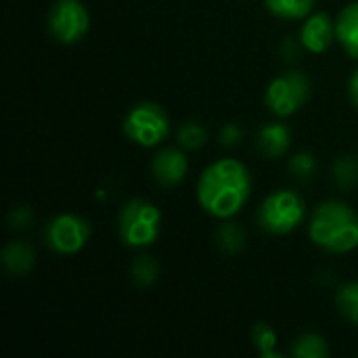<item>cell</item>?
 Returning <instances> with one entry per match:
<instances>
[{
    "label": "cell",
    "instance_id": "cell-1",
    "mask_svg": "<svg viewBox=\"0 0 358 358\" xmlns=\"http://www.w3.org/2000/svg\"><path fill=\"white\" fill-rule=\"evenodd\" d=\"M252 193V176L237 159L210 164L197 182V201L214 218L227 220L241 212Z\"/></svg>",
    "mask_w": 358,
    "mask_h": 358
},
{
    "label": "cell",
    "instance_id": "cell-2",
    "mask_svg": "<svg viewBox=\"0 0 358 358\" xmlns=\"http://www.w3.org/2000/svg\"><path fill=\"white\" fill-rule=\"evenodd\" d=\"M310 239L315 245L331 254H348L358 248L357 212L336 199L323 201L315 208L310 227Z\"/></svg>",
    "mask_w": 358,
    "mask_h": 358
},
{
    "label": "cell",
    "instance_id": "cell-3",
    "mask_svg": "<svg viewBox=\"0 0 358 358\" xmlns=\"http://www.w3.org/2000/svg\"><path fill=\"white\" fill-rule=\"evenodd\" d=\"M159 227H162L159 210L145 199H132L120 212L117 231L128 248H147L155 243L159 235Z\"/></svg>",
    "mask_w": 358,
    "mask_h": 358
},
{
    "label": "cell",
    "instance_id": "cell-4",
    "mask_svg": "<svg viewBox=\"0 0 358 358\" xmlns=\"http://www.w3.org/2000/svg\"><path fill=\"white\" fill-rule=\"evenodd\" d=\"M304 220V199L296 191L271 193L258 210V222L273 235H287Z\"/></svg>",
    "mask_w": 358,
    "mask_h": 358
},
{
    "label": "cell",
    "instance_id": "cell-5",
    "mask_svg": "<svg viewBox=\"0 0 358 358\" xmlns=\"http://www.w3.org/2000/svg\"><path fill=\"white\" fill-rule=\"evenodd\" d=\"M124 132L141 147H157L170 132V117L157 103H138L126 115Z\"/></svg>",
    "mask_w": 358,
    "mask_h": 358
},
{
    "label": "cell",
    "instance_id": "cell-6",
    "mask_svg": "<svg viewBox=\"0 0 358 358\" xmlns=\"http://www.w3.org/2000/svg\"><path fill=\"white\" fill-rule=\"evenodd\" d=\"M310 96V80L302 71H287L275 78L266 88V107L281 117L296 113Z\"/></svg>",
    "mask_w": 358,
    "mask_h": 358
},
{
    "label": "cell",
    "instance_id": "cell-7",
    "mask_svg": "<svg viewBox=\"0 0 358 358\" xmlns=\"http://www.w3.org/2000/svg\"><path fill=\"white\" fill-rule=\"evenodd\" d=\"M90 15L80 0H57L48 13V31L61 44H73L88 31Z\"/></svg>",
    "mask_w": 358,
    "mask_h": 358
},
{
    "label": "cell",
    "instance_id": "cell-8",
    "mask_svg": "<svg viewBox=\"0 0 358 358\" xmlns=\"http://www.w3.org/2000/svg\"><path fill=\"white\" fill-rule=\"evenodd\" d=\"M90 237V227L76 214H61L46 224L44 239L57 254H78Z\"/></svg>",
    "mask_w": 358,
    "mask_h": 358
},
{
    "label": "cell",
    "instance_id": "cell-9",
    "mask_svg": "<svg viewBox=\"0 0 358 358\" xmlns=\"http://www.w3.org/2000/svg\"><path fill=\"white\" fill-rule=\"evenodd\" d=\"M338 38L336 34V21L327 15V13H315L310 15L302 29H300V40H302V46L315 55L319 52H325L334 40Z\"/></svg>",
    "mask_w": 358,
    "mask_h": 358
},
{
    "label": "cell",
    "instance_id": "cell-10",
    "mask_svg": "<svg viewBox=\"0 0 358 358\" xmlns=\"http://www.w3.org/2000/svg\"><path fill=\"white\" fill-rule=\"evenodd\" d=\"M187 170H189V162H187L185 153L178 151V149H162L153 157V162H151L153 178L162 187H174V185H178L185 178Z\"/></svg>",
    "mask_w": 358,
    "mask_h": 358
},
{
    "label": "cell",
    "instance_id": "cell-11",
    "mask_svg": "<svg viewBox=\"0 0 358 358\" xmlns=\"http://www.w3.org/2000/svg\"><path fill=\"white\" fill-rule=\"evenodd\" d=\"M258 151L266 157H281L289 145H292V134H289V128L285 124H279V122H273V124H266L260 132H258Z\"/></svg>",
    "mask_w": 358,
    "mask_h": 358
},
{
    "label": "cell",
    "instance_id": "cell-12",
    "mask_svg": "<svg viewBox=\"0 0 358 358\" xmlns=\"http://www.w3.org/2000/svg\"><path fill=\"white\" fill-rule=\"evenodd\" d=\"M336 34L338 42L344 46V50L358 59V2L348 4L336 21Z\"/></svg>",
    "mask_w": 358,
    "mask_h": 358
},
{
    "label": "cell",
    "instance_id": "cell-13",
    "mask_svg": "<svg viewBox=\"0 0 358 358\" xmlns=\"http://www.w3.org/2000/svg\"><path fill=\"white\" fill-rule=\"evenodd\" d=\"M36 262V252L31 245L23 243V241H15L8 243L2 252V264L8 273L13 275H25L31 271Z\"/></svg>",
    "mask_w": 358,
    "mask_h": 358
},
{
    "label": "cell",
    "instance_id": "cell-14",
    "mask_svg": "<svg viewBox=\"0 0 358 358\" xmlns=\"http://www.w3.org/2000/svg\"><path fill=\"white\" fill-rule=\"evenodd\" d=\"M317 0H264L266 8L281 19H304L313 13Z\"/></svg>",
    "mask_w": 358,
    "mask_h": 358
},
{
    "label": "cell",
    "instance_id": "cell-15",
    "mask_svg": "<svg viewBox=\"0 0 358 358\" xmlns=\"http://www.w3.org/2000/svg\"><path fill=\"white\" fill-rule=\"evenodd\" d=\"M292 355L296 358H327L329 357V348H327V342L321 336L304 334L294 342Z\"/></svg>",
    "mask_w": 358,
    "mask_h": 358
},
{
    "label": "cell",
    "instance_id": "cell-16",
    "mask_svg": "<svg viewBox=\"0 0 358 358\" xmlns=\"http://www.w3.org/2000/svg\"><path fill=\"white\" fill-rule=\"evenodd\" d=\"M252 342L254 346L260 350V355L264 358H275L279 357L275 352V346H277V334L271 325L266 323H256L252 327Z\"/></svg>",
    "mask_w": 358,
    "mask_h": 358
},
{
    "label": "cell",
    "instance_id": "cell-17",
    "mask_svg": "<svg viewBox=\"0 0 358 358\" xmlns=\"http://www.w3.org/2000/svg\"><path fill=\"white\" fill-rule=\"evenodd\" d=\"M338 308L340 313L350 321L358 325V281L346 283L338 292Z\"/></svg>",
    "mask_w": 358,
    "mask_h": 358
},
{
    "label": "cell",
    "instance_id": "cell-18",
    "mask_svg": "<svg viewBox=\"0 0 358 358\" xmlns=\"http://www.w3.org/2000/svg\"><path fill=\"white\" fill-rule=\"evenodd\" d=\"M334 178L342 189H350L358 182V159L352 155H342L334 164Z\"/></svg>",
    "mask_w": 358,
    "mask_h": 358
},
{
    "label": "cell",
    "instance_id": "cell-19",
    "mask_svg": "<svg viewBox=\"0 0 358 358\" xmlns=\"http://www.w3.org/2000/svg\"><path fill=\"white\" fill-rule=\"evenodd\" d=\"M216 239H218V245L229 254H237L245 243V235H243L241 227H237L233 222L222 224L216 233Z\"/></svg>",
    "mask_w": 358,
    "mask_h": 358
},
{
    "label": "cell",
    "instance_id": "cell-20",
    "mask_svg": "<svg viewBox=\"0 0 358 358\" xmlns=\"http://www.w3.org/2000/svg\"><path fill=\"white\" fill-rule=\"evenodd\" d=\"M157 275H159V266H157V262L153 258L141 256L138 260H134V264H132V279L141 287H147V285L155 283Z\"/></svg>",
    "mask_w": 358,
    "mask_h": 358
},
{
    "label": "cell",
    "instance_id": "cell-21",
    "mask_svg": "<svg viewBox=\"0 0 358 358\" xmlns=\"http://www.w3.org/2000/svg\"><path fill=\"white\" fill-rule=\"evenodd\" d=\"M178 143L185 149H199L206 143V130L197 122H187L178 128Z\"/></svg>",
    "mask_w": 358,
    "mask_h": 358
},
{
    "label": "cell",
    "instance_id": "cell-22",
    "mask_svg": "<svg viewBox=\"0 0 358 358\" xmlns=\"http://www.w3.org/2000/svg\"><path fill=\"white\" fill-rule=\"evenodd\" d=\"M289 170L298 180H308L317 172V159L313 153H296L289 162Z\"/></svg>",
    "mask_w": 358,
    "mask_h": 358
},
{
    "label": "cell",
    "instance_id": "cell-23",
    "mask_svg": "<svg viewBox=\"0 0 358 358\" xmlns=\"http://www.w3.org/2000/svg\"><path fill=\"white\" fill-rule=\"evenodd\" d=\"M8 220H10L13 229H27V224L31 222V212H29V208L19 206V208H15L10 212V218Z\"/></svg>",
    "mask_w": 358,
    "mask_h": 358
},
{
    "label": "cell",
    "instance_id": "cell-24",
    "mask_svg": "<svg viewBox=\"0 0 358 358\" xmlns=\"http://www.w3.org/2000/svg\"><path fill=\"white\" fill-rule=\"evenodd\" d=\"M220 138H222V145H227V147L239 145V141H241V130H239L235 124H229V126L222 128Z\"/></svg>",
    "mask_w": 358,
    "mask_h": 358
},
{
    "label": "cell",
    "instance_id": "cell-25",
    "mask_svg": "<svg viewBox=\"0 0 358 358\" xmlns=\"http://www.w3.org/2000/svg\"><path fill=\"white\" fill-rule=\"evenodd\" d=\"M348 90H350V99H352V103L358 107V71L352 76V78H350Z\"/></svg>",
    "mask_w": 358,
    "mask_h": 358
}]
</instances>
